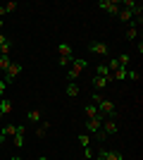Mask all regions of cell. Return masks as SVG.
<instances>
[{
  "mask_svg": "<svg viewBox=\"0 0 143 160\" xmlns=\"http://www.w3.org/2000/svg\"><path fill=\"white\" fill-rule=\"evenodd\" d=\"M95 108H98V112H100L102 120H117V108H115V103H112V100L102 98Z\"/></svg>",
  "mask_w": 143,
  "mask_h": 160,
  "instance_id": "obj_1",
  "label": "cell"
},
{
  "mask_svg": "<svg viewBox=\"0 0 143 160\" xmlns=\"http://www.w3.org/2000/svg\"><path fill=\"white\" fill-rule=\"evenodd\" d=\"M88 67V62L83 60V58H74L72 60V67L67 69V77H69V81H76L79 77H81V72Z\"/></svg>",
  "mask_w": 143,
  "mask_h": 160,
  "instance_id": "obj_2",
  "label": "cell"
},
{
  "mask_svg": "<svg viewBox=\"0 0 143 160\" xmlns=\"http://www.w3.org/2000/svg\"><path fill=\"white\" fill-rule=\"evenodd\" d=\"M98 7H100L102 12H107V14H119L122 2H119V0H100V2H98Z\"/></svg>",
  "mask_w": 143,
  "mask_h": 160,
  "instance_id": "obj_3",
  "label": "cell"
},
{
  "mask_svg": "<svg viewBox=\"0 0 143 160\" xmlns=\"http://www.w3.org/2000/svg\"><path fill=\"white\" fill-rule=\"evenodd\" d=\"M21 69H24V65H19V62H12V65H10V67L5 69V74H2V77H5L2 81H5V84H12V81L17 79V77H19V72H21Z\"/></svg>",
  "mask_w": 143,
  "mask_h": 160,
  "instance_id": "obj_4",
  "label": "cell"
},
{
  "mask_svg": "<svg viewBox=\"0 0 143 160\" xmlns=\"http://www.w3.org/2000/svg\"><path fill=\"white\" fill-rule=\"evenodd\" d=\"M88 50L93 55H107L110 46H107V43H102V41H91V43H88Z\"/></svg>",
  "mask_w": 143,
  "mask_h": 160,
  "instance_id": "obj_5",
  "label": "cell"
},
{
  "mask_svg": "<svg viewBox=\"0 0 143 160\" xmlns=\"http://www.w3.org/2000/svg\"><path fill=\"white\" fill-rule=\"evenodd\" d=\"M57 58H67V60H74V48L69 43H60L57 46Z\"/></svg>",
  "mask_w": 143,
  "mask_h": 160,
  "instance_id": "obj_6",
  "label": "cell"
},
{
  "mask_svg": "<svg viewBox=\"0 0 143 160\" xmlns=\"http://www.w3.org/2000/svg\"><path fill=\"white\" fill-rule=\"evenodd\" d=\"M98 160H124V158L119 151H105V148H100L98 151Z\"/></svg>",
  "mask_w": 143,
  "mask_h": 160,
  "instance_id": "obj_7",
  "label": "cell"
},
{
  "mask_svg": "<svg viewBox=\"0 0 143 160\" xmlns=\"http://www.w3.org/2000/svg\"><path fill=\"white\" fill-rule=\"evenodd\" d=\"M100 129L107 134V136H112V134L119 132V127H117V122H115V120H102V127H100Z\"/></svg>",
  "mask_w": 143,
  "mask_h": 160,
  "instance_id": "obj_8",
  "label": "cell"
},
{
  "mask_svg": "<svg viewBox=\"0 0 143 160\" xmlns=\"http://www.w3.org/2000/svg\"><path fill=\"white\" fill-rule=\"evenodd\" d=\"M100 127H102V117H93V120L86 122V132H88V134L100 132Z\"/></svg>",
  "mask_w": 143,
  "mask_h": 160,
  "instance_id": "obj_9",
  "label": "cell"
},
{
  "mask_svg": "<svg viewBox=\"0 0 143 160\" xmlns=\"http://www.w3.org/2000/svg\"><path fill=\"white\" fill-rule=\"evenodd\" d=\"M12 143H14L17 148L24 146V124H17V134L12 136Z\"/></svg>",
  "mask_w": 143,
  "mask_h": 160,
  "instance_id": "obj_10",
  "label": "cell"
},
{
  "mask_svg": "<svg viewBox=\"0 0 143 160\" xmlns=\"http://www.w3.org/2000/svg\"><path fill=\"white\" fill-rule=\"evenodd\" d=\"M19 7V2H14V0H10V2H5V5H0V19L5 17V14H10V12H14Z\"/></svg>",
  "mask_w": 143,
  "mask_h": 160,
  "instance_id": "obj_11",
  "label": "cell"
},
{
  "mask_svg": "<svg viewBox=\"0 0 143 160\" xmlns=\"http://www.w3.org/2000/svg\"><path fill=\"white\" fill-rule=\"evenodd\" d=\"M95 77H105L107 81H112V72L107 69V65H95Z\"/></svg>",
  "mask_w": 143,
  "mask_h": 160,
  "instance_id": "obj_12",
  "label": "cell"
},
{
  "mask_svg": "<svg viewBox=\"0 0 143 160\" xmlns=\"http://www.w3.org/2000/svg\"><path fill=\"white\" fill-rule=\"evenodd\" d=\"M64 93H67L69 98H76V96L81 93V88H79V84H74V81H72V84H67V88H64Z\"/></svg>",
  "mask_w": 143,
  "mask_h": 160,
  "instance_id": "obj_13",
  "label": "cell"
},
{
  "mask_svg": "<svg viewBox=\"0 0 143 160\" xmlns=\"http://www.w3.org/2000/svg\"><path fill=\"white\" fill-rule=\"evenodd\" d=\"M83 112H86V117H88V120H93V117H100V112H98L95 103H88V105L83 108Z\"/></svg>",
  "mask_w": 143,
  "mask_h": 160,
  "instance_id": "obj_14",
  "label": "cell"
},
{
  "mask_svg": "<svg viewBox=\"0 0 143 160\" xmlns=\"http://www.w3.org/2000/svg\"><path fill=\"white\" fill-rule=\"evenodd\" d=\"M12 65V58L10 55H0V74H5V69Z\"/></svg>",
  "mask_w": 143,
  "mask_h": 160,
  "instance_id": "obj_15",
  "label": "cell"
},
{
  "mask_svg": "<svg viewBox=\"0 0 143 160\" xmlns=\"http://www.w3.org/2000/svg\"><path fill=\"white\" fill-rule=\"evenodd\" d=\"M12 103H10V100H5V98H0V112H2V115H10V112H12Z\"/></svg>",
  "mask_w": 143,
  "mask_h": 160,
  "instance_id": "obj_16",
  "label": "cell"
},
{
  "mask_svg": "<svg viewBox=\"0 0 143 160\" xmlns=\"http://www.w3.org/2000/svg\"><path fill=\"white\" fill-rule=\"evenodd\" d=\"M126 79V67H119L117 72H112V81H124Z\"/></svg>",
  "mask_w": 143,
  "mask_h": 160,
  "instance_id": "obj_17",
  "label": "cell"
},
{
  "mask_svg": "<svg viewBox=\"0 0 143 160\" xmlns=\"http://www.w3.org/2000/svg\"><path fill=\"white\" fill-rule=\"evenodd\" d=\"M91 84H93V86H95V88H100V91H102V88L107 86L110 81H107V79H105V77H93V81H91Z\"/></svg>",
  "mask_w": 143,
  "mask_h": 160,
  "instance_id": "obj_18",
  "label": "cell"
},
{
  "mask_svg": "<svg viewBox=\"0 0 143 160\" xmlns=\"http://www.w3.org/2000/svg\"><path fill=\"white\" fill-rule=\"evenodd\" d=\"M26 120H29V122H41V120H43V112H41V110H29Z\"/></svg>",
  "mask_w": 143,
  "mask_h": 160,
  "instance_id": "obj_19",
  "label": "cell"
},
{
  "mask_svg": "<svg viewBox=\"0 0 143 160\" xmlns=\"http://www.w3.org/2000/svg\"><path fill=\"white\" fill-rule=\"evenodd\" d=\"M136 36H138V29H136V24L131 22L129 29H126V38H129V41H136Z\"/></svg>",
  "mask_w": 143,
  "mask_h": 160,
  "instance_id": "obj_20",
  "label": "cell"
},
{
  "mask_svg": "<svg viewBox=\"0 0 143 160\" xmlns=\"http://www.w3.org/2000/svg\"><path fill=\"white\" fill-rule=\"evenodd\" d=\"M0 132L5 134V136H14V134H17V124H5Z\"/></svg>",
  "mask_w": 143,
  "mask_h": 160,
  "instance_id": "obj_21",
  "label": "cell"
},
{
  "mask_svg": "<svg viewBox=\"0 0 143 160\" xmlns=\"http://www.w3.org/2000/svg\"><path fill=\"white\" fill-rule=\"evenodd\" d=\"M105 65H107V69H110V72H117V69L122 67V65H119V60H117V58H112V60H110V62H105Z\"/></svg>",
  "mask_w": 143,
  "mask_h": 160,
  "instance_id": "obj_22",
  "label": "cell"
},
{
  "mask_svg": "<svg viewBox=\"0 0 143 160\" xmlns=\"http://www.w3.org/2000/svg\"><path fill=\"white\" fill-rule=\"evenodd\" d=\"M117 17H119L122 22H131V12H129V10H124V7L119 10V14H117Z\"/></svg>",
  "mask_w": 143,
  "mask_h": 160,
  "instance_id": "obj_23",
  "label": "cell"
},
{
  "mask_svg": "<svg viewBox=\"0 0 143 160\" xmlns=\"http://www.w3.org/2000/svg\"><path fill=\"white\" fill-rule=\"evenodd\" d=\"M48 129H50V122H43L41 127L36 129V134H38V136H45V134H48Z\"/></svg>",
  "mask_w": 143,
  "mask_h": 160,
  "instance_id": "obj_24",
  "label": "cell"
},
{
  "mask_svg": "<svg viewBox=\"0 0 143 160\" xmlns=\"http://www.w3.org/2000/svg\"><path fill=\"white\" fill-rule=\"evenodd\" d=\"M117 60H119V65H122V67H126V65H129V60H131V55L129 53H122Z\"/></svg>",
  "mask_w": 143,
  "mask_h": 160,
  "instance_id": "obj_25",
  "label": "cell"
},
{
  "mask_svg": "<svg viewBox=\"0 0 143 160\" xmlns=\"http://www.w3.org/2000/svg\"><path fill=\"white\" fill-rule=\"evenodd\" d=\"M79 141H81V148H88V143H91L88 134H79Z\"/></svg>",
  "mask_w": 143,
  "mask_h": 160,
  "instance_id": "obj_26",
  "label": "cell"
},
{
  "mask_svg": "<svg viewBox=\"0 0 143 160\" xmlns=\"http://www.w3.org/2000/svg\"><path fill=\"white\" fill-rule=\"evenodd\" d=\"M126 77H129V79H134V81H138V79H141V72L131 69V72H126Z\"/></svg>",
  "mask_w": 143,
  "mask_h": 160,
  "instance_id": "obj_27",
  "label": "cell"
},
{
  "mask_svg": "<svg viewBox=\"0 0 143 160\" xmlns=\"http://www.w3.org/2000/svg\"><path fill=\"white\" fill-rule=\"evenodd\" d=\"M57 62H60L62 67H67V65H72V60H67V58H57Z\"/></svg>",
  "mask_w": 143,
  "mask_h": 160,
  "instance_id": "obj_28",
  "label": "cell"
},
{
  "mask_svg": "<svg viewBox=\"0 0 143 160\" xmlns=\"http://www.w3.org/2000/svg\"><path fill=\"white\" fill-rule=\"evenodd\" d=\"M5 86H7V84H5V81H2V79H0V98L5 96Z\"/></svg>",
  "mask_w": 143,
  "mask_h": 160,
  "instance_id": "obj_29",
  "label": "cell"
},
{
  "mask_svg": "<svg viewBox=\"0 0 143 160\" xmlns=\"http://www.w3.org/2000/svg\"><path fill=\"white\" fill-rule=\"evenodd\" d=\"M83 155H86V158L91 160V158H93V151H91V148H83Z\"/></svg>",
  "mask_w": 143,
  "mask_h": 160,
  "instance_id": "obj_30",
  "label": "cell"
},
{
  "mask_svg": "<svg viewBox=\"0 0 143 160\" xmlns=\"http://www.w3.org/2000/svg\"><path fill=\"white\" fill-rule=\"evenodd\" d=\"M0 143H5V134L0 132Z\"/></svg>",
  "mask_w": 143,
  "mask_h": 160,
  "instance_id": "obj_31",
  "label": "cell"
},
{
  "mask_svg": "<svg viewBox=\"0 0 143 160\" xmlns=\"http://www.w3.org/2000/svg\"><path fill=\"white\" fill-rule=\"evenodd\" d=\"M12 160H24V158H19V155H14V158H12Z\"/></svg>",
  "mask_w": 143,
  "mask_h": 160,
  "instance_id": "obj_32",
  "label": "cell"
},
{
  "mask_svg": "<svg viewBox=\"0 0 143 160\" xmlns=\"http://www.w3.org/2000/svg\"><path fill=\"white\" fill-rule=\"evenodd\" d=\"M38 160H48V158H38Z\"/></svg>",
  "mask_w": 143,
  "mask_h": 160,
  "instance_id": "obj_33",
  "label": "cell"
},
{
  "mask_svg": "<svg viewBox=\"0 0 143 160\" xmlns=\"http://www.w3.org/2000/svg\"><path fill=\"white\" fill-rule=\"evenodd\" d=\"M0 120H2V112H0Z\"/></svg>",
  "mask_w": 143,
  "mask_h": 160,
  "instance_id": "obj_34",
  "label": "cell"
}]
</instances>
